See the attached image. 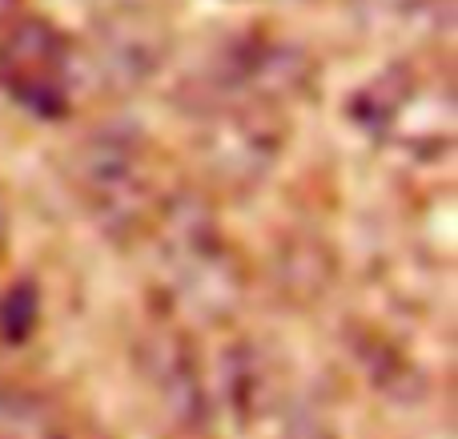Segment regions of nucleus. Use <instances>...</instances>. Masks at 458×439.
<instances>
[{"mask_svg":"<svg viewBox=\"0 0 458 439\" xmlns=\"http://www.w3.org/2000/svg\"><path fill=\"white\" fill-rule=\"evenodd\" d=\"M0 89L32 117H64L77 93V56L69 37L45 16H8L0 24Z\"/></svg>","mask_w":458,"mask_h":439,"instance_id":"f257e3e1","label":"nucleus"},{"mask_svg":"<svg viewBox=\"0 0 458 439\" xmlns=\"http://www.w3.org/2000/svg\"><path fill=\"white\" fill-rule=\"evenodd\" d=\"M81 169H85L89 202L101 206V222H133L137 210L149 198V169H145L137 145L121 142V137H97L81 158Z\"/></svg>","mask_w":458,"mask_h":439,"instance_id":"f03ea898","label":"nucleus"},{"mask_svg":"<svg viewBox=\"0 0 458 439\" xmlns=\"http://www.w3.org/2000/svg\"><path fill=\"white\" fill-rule=\"evenodd\" d=\"M0 439H64L56 424H48L45 411L24 395L0 392Z\"/></svg>","mask_w":458,"mask_h":439,"instance_id":"7ed1b4c3","label":"nucleus"},{"mask_svg":"<svg viewBox=\"0 0 458 439\" xmlns=\"http://www.w3.org/2000/svg\"><path fill=\"white\" fill-rule=\"evenodd\" d=\"M8 242V206H4V194H0V250Z\"/></svg>","mask_w":458,"mask_h":439,"instance_id":"20e7f679","label":"nucleus"},{"mask_svg":"<svg viewBox=\"0 0 458 439\" xmlns=\"http://www.w3.org/2000/svg\"><path fill=\"white\" fill-rule=\"evenodd\" d=\"M8 8H13V4H8V0H0V24L8 21Z\"/></svg>","mask_w":458,"mask_h":439,"instance_id":"39448f33","label":"nucleus"}]
</instances>
